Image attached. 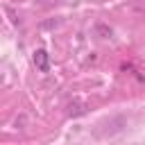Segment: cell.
I'll use <instances>...</instances> for the list:
<instances>
[{
    "label": "cell",
    "instance_id": "6da1fadb",
    "mask_svg": "<svg viewBox=\"0 0 145 145\" xmlns=\"http://www.w3.org/2000/svg\"><path fill=\"white\" fill-rule=\"evenodd\" d=\"M34 66L41 72H48L50 70V54H48V50H43V48L34 50Z\"/></svg>",
    "mask_w": 145,
    "mask_h": 145
}]
</instances>
